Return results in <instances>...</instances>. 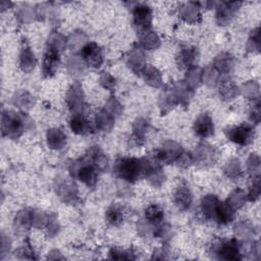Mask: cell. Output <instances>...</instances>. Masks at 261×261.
<instances>
[{
	"label": "cell",
	"instance_id": "obj_1",
	"mask_svg": "<svg viewBox=\"0 0 261 261\" xmlns=\"http://www.w3.org/2000/svg\"><path fill=\"white\" fill-rule=\"evenodd\" d=\"M114 172L124 180L135 181L144 173V161L137 158H119L114 164Z\"/></svg>",
	"mask_w": 261,
	"mask_h": 261
},
{
	"label": "cell",
	"instance_id": "obj_2",
	"mask_svg": "<svg viewBox=\"0 0 261 261\" xmlns=\"http://www.w3.org/2000/svg\"><path fill=\"white\" fill-rule=\"evenodd\" d=\"M227 138L238 145H248L254 138V129L248 124H241L226 130Z\"/></svg>",
	"mask_w": 261,
	"mask_h": 261
},
{
	"label": "cell",
	"instance_id": "obj_3",
	"mask_svg": "<svg viewBox=\"0 0 261 261\" xmlns=\"http://www.w3.org/2000/svg\"><path fill=\"white\" fill-rule=\"evenodd\" d=\"M91 162H92L91 164H90V161L86 163H81V165H79L75 168L76 171H74L77 178L88 187H94L98 179V170H97L98 166L92 160Z\"/></svg>",
	"mask_w": 261,
	"mask_h": 261
},
{
	"label": "cell",
	"instance_id": "obj_4",
	"mask_svg": "<svg viewBox=\"0 0 261 261\" xmlns=\"http://www.w3.org/2000/svg\"><path fill=\"white\" fill-rule=\"evenodd\" d=\"M152 11L147 5H137L134 9V24L138 31H147L151 27Z\"/></svg>",
	"mask_w": 261,
	"mask_h": 261
},
{
	"label": "cell",
	"instance_id": "obj_5",
	"mask_svg": "<svg viewBox=\"0 0 261 261\" xmlns=\"http://www.w3.org/2000/svg\"><path fill=\"white\" fill-rule=\"evenodd\" d=\"M81 55L84 60L93 67H99L103 61L102 51L96 43H88L81 51Z\"/></svg>",
	"mask_w": 261,
	"mask_h": 261
},
{
	"label": "cell",
	"instance_id": "obj_6",
	"mask_svg": "<svg viewBox=\"0 0 261 261\" xmlns=\"http://www.w3.org/2000/svg\"><path fill=\"white\" fill-rule=\"evenodd\" d=\"M59 63H60V57H59L58 51L53 47H49L46 50L43 58L42 69H43L44 76H52L58 69Z\"/></svg>",
	"mask_w": 261,
	"mask_h": 261
},
{
	"label": "cell",
	"instance_id": "obj_7",
	"mask_svg": "<svg viewBox=\"0 0 261 261\" xmlns=\"http://www.w3.org/2000/svg\"><path fill=\"white\" fill-rule=\"evenodd\" d=\"M22 124L21 120L16 114L7 113L2 117V130L3 134H7L9 137H17L21 133Z\"/></svg>",
	"mask_w": 261,
	"mask_h": 261
},
{
	"label": "cell",
	"instance_id": "obj_8",
	"mask_svg": "<svg viewBox=\"0 0 261 261\" xmlns=\"http://www.w3.org/2000/svg\"><path fill=\"white\" fill-rule=\"evenodd\" d=\"M194 130L200 138H208L212 136L214 133V125L211 116L207 113L201 114L195 121Z\"/></svg>",
	"mask_w": 261,
	"mask_h": 261
},
{
	"label": "cell",
	"instance_id": "obj_9",
	"mask_svg": "<svg viewBox=\"0 0 261 261\" xmlns=\"http://www.w3.org/2000/svg\"><path fill=\"white\" fill-rule=\"evenodd\" d=\"M217 252H218L219 258L221 259L239 260L242 258L240 253V244L236 240H230L228 242H225L220 246Z\"/></svg>",
	"mask_w": 261,
	"mask_h": 261
},
{
	"label": "cell",
	"instance_id": "obj_10",
	"mask_svg": "<svg viewBox=\"0 0 261 261\" xmlns=\"http://www.w3.org/2000/svg\"><path fill=\"white\" fill-rule=\"evenodd\" d=\"M213 215L215 216L216 220L219 223L226 224L232 220L233 210L230 205H228L226 203H222V202H217L213 209V212H212V216Z\"/></svg>",
	"mask_w": 261,
	"mask_h": 261
},
{
	"label": "cell",
	"instance_id": "obj_11",
	"mask_svg": "<svg viewBox=\"0 0 261 261\" xmlns=\"http://www.w3.org/2000/svg\"><path fill=\"white\" fill-rule=\"evenodd\" d=\"M69 124H70L71 130L77 135H84L86 133H89L91 128L90 122L86 119L84 115L80 113L72 115Z\"/></svg>",
	"mask_w": 261,
	"mask_h": 261
},
{
	"label": "cell",
	"instance_id": "obj_12",
	"mask_svg": "<svg viewBox=\"0 0 261 261\" xmlns=\"http://www.w3.org/2000/svg\"><path fill=\"white\" fill-rule=\"evenodd\" d=\"M174 202L180 210L189 209V207L192 203V195H191L188 187H186V186L178 187V189L174 195Z\"/></svg>",
	"mask_w": 261,
	"mask_h": 261
},
{
	"label": "cell",
	"instance_id": "obj_13",
	"mask_svg": "<svg viewBox=\"0 0 261 261\" xmlns=\"http://www.w3.org/2000/svg\"><path fill=\"white\" fill-rule=\"evenodd\" d=\"M145 216H146V218L149 222L154 223V224H158L163 220L164 212L158 205L153 204V205H150L146 209Z\"/></svg>",
	"mask_w": 261,
	"mask_h": 261
},
{
	"label": "cell",
	"instance_id": "obj_14",
	"mask_svg": "<svg viewBox=\"0 0 261 261\" xmlns=\"http://www.w3.org/2000/svg\"><path fill=\"white\" fill-rule=\"evenodd\" d=\"M106 219L112 225H119L123 220V212L121 207L112 205L106 212Z\"/></svg>",
	"mask_w": 261,
	"mask_h": 261
},
{
	"label": "cell",
	"instance_id": "obj_15",
	"mask_svg": "<svg viewBox=\"0 0 261 261\" xmlns=\"http://www.w3.org/2000/svg\"><path fill=\"white\" fill-rule=\"evenodd\" d=\"M20 64H21V67L27 70V66H29L28 64H30V66L34 67V54L30 51V48L24 46L22 48V51H21V55H20Z\"/></svg>",
	"mask_w": 261,
	"mask_h": 261
},
{
	"label": "cell",
	"instance_id": "obj_16",
	"mask_svg": "<svg viewBox=\"0 0 261 261\" xmlns=\"http://www.w3.org/2000/svg\"><path fill=\"white\" fill-rule=\"evenodd\" d=\"M145 130H146V121L143 119H138L136 124H135V132H134V136L136 137V141L138 144H141L144 140V135H145Z\"/></svg>",
	"mask_w": 261,
	"mask_h": 261
},
{
	"label": "cell",
	"instance_id": "obj_17",
	"mask_svg": "<svg viewBox=\"0 0 261 261\" xmlns=\"http://www.w3.org/2000/svg\"><path fill=\"white\" fill-rule=\"evenodd\" d=\"M178 58H179L178 64L182 66H187V65L189 66L194 59V52L192 50H184L180 52Z\"/></svg>",
	"mask_w": 261,
	"mask_h": 261
}]
</instances>
